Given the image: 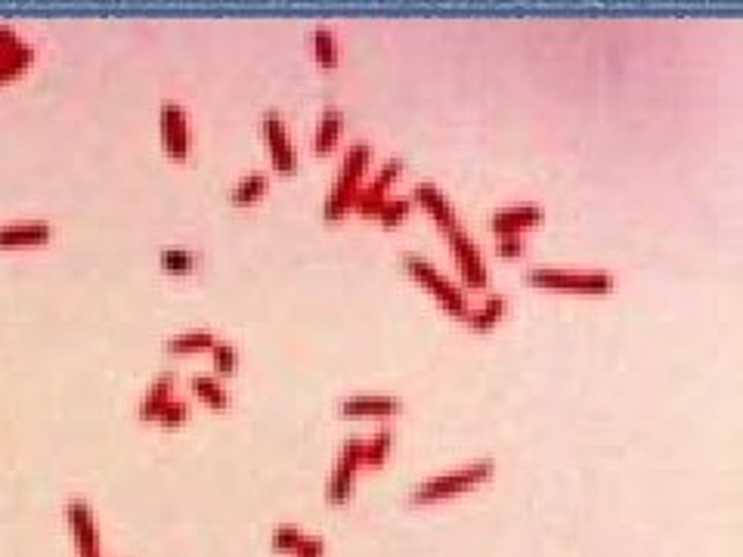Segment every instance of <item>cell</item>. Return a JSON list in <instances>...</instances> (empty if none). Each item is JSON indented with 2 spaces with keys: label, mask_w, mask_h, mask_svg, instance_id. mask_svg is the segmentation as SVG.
Instances as JSON below:
<instances>
[{
  "label": "cell",
  "mask_w": 743,
  "mask_h": 557,
  "mask_svg": "<svg viewBox=\"0 0 743 557\" xmlns=\"http://www.w3.org/2000/svg\"><path fill=\"white\" fill-rule=\"evenodd\" d=\"M363 465V437H350L338 458H335V468L329 474V486H326V499L332 505H347L350 493H353V480H357V471Z\"/></svg>",
  "instance_id": "cell-5"
},
{
  "label": "cell",
  "mask_w": 743,
  "mask_h": 557,
  "mask_svg": "<svg viewBox=\"0 0 743 557\" xmlns=\"http://www.w3.org/2000/svg\"><path fill=\"white\" fill-rule=\"evenodd\" d=\"M391 443H394V431L384 424V428H378L372 437L363 440V465L378 468L384 458H387V452H391Z\"/></svg>",
  "instance_id": "cell-22"
},
{
  "label": "cell",
  "mask_w": 743,
  "mask_h": 557,
  "mask_svg": "<svg viewBox=\"0 0 743 557\" xmlns=\"http://www.w3.org/2000/svg\"><path fill=\"white\" fill-rule=\"evenodd\" d=\"M409 199L422 202V205L431 211V217H434V220L446 229V233H449V229H456V226H459V214H456V208H452V202L446 199V192H443L437 183H428V180L415 183Z\"/></svg>",
  "instance_id": "cell-12"
},
{
  "label": "cell",
  "mask_w": 743,
  "mask_h": 557,
  "mask_svg": "<svg viewBox=\"0 0 743 557\" xmlns=\"http://www.w3.org/2000/svg\"><path fill=\"white\" fill-rule=\"evenodd\" d=\"M158 264L165 267L168 273L186 276V273H192V270L199 267V257L192 254V251H186V248H174V245H168V248H161V251H158Z\"/></svg>",
  "instance_id": "cell-23"
},
{
  "label": "cell",
  "mask_w": 743,
  "mask_h": 557,
  "mask_svg": "<svg viewBox=\"0 0 743 557\" xmlns=\"http://www.w3.org/2000/svg\"><path fill=\"white\" fill-rule=\"evenodd\" d=\"M446 236H449L452 254H456V260H459V270H462L465 282H468L471 288H487V282H490L487 264H483V254H480V248L474 245V239L465 233L462 226L449 229Z\"/></svg>",
  "instance_id": "cell-7"
},
{
  "label": "cell",
  "mask_w": 743,
  "mask_h": 557,
  "mask_svg": "<svg viewBox=\"0 0 743 557\" xmlns=\"http://www.w3.org/2000/svg\"><path fill=\"white\" fill-rule=\"evenodd\" d=\"M189 387H192V393H196L199 400H205L214 409H226V406H230V390H226L223 381L214 378V375H192Z\"/></svg>",
  "instance_id": "cell-19"
},
{
  "label": "cell",
  "mask_w": 743,
  "mask_h": 557,
  "mask_svg": "<svg viewBox=\"0 0 743 557\" xmlns=\"http://www.w3.org/2000/svg\"><path fill=\"white\" fill-rule=\"evenodd\" d=\"M22 38L16 35V28L13 25H0V53H7L10 47H16Z\"/></svg>",
  "instance_id": "cell-31"
},
{
  "label": "cell",
  "mask_w": 743,
  "mask_h": 557,
  "mask_svg": "<svg viewBox=\"0 0 743 557\" xmlns=\"http://www.w3.org/2000/svg\"><path fill=\"white\" fill-rule=\"evenodd\" d=\"M267 192V174L264 171H248L233 189H230V202L233 205H251Z\"/></svg>",
  "instance_id": "cell-21"
},
{
  "label": "cell",
  "mask_w": 743,
  "mask_h": 557,
  "mask_svg": "<svg viewBox=\"0 0 743 557\" xmlns=\"http://www.w3.org/2000/svg\"><path fill=\"white\" fill-rule=\"evenodd\" d=\"M174 387H177V375H174V372H158L155 381H152V384L146 387V393H143V400H140V406H137V415H140L143 421H155L158 409L174 397Z\"/></svg>",
  "instance_id": "cell-15"
},
{
  "label": "cell",
  "mask_w": 743,
  "mask_h": 557,
  "mask_svg": "<svg viewBox=\"0 0 743 557\" xmlns=\"http://www.w3.org/2000/svg\"><path fill=\"white\" fill-rule=\"evenodd\" d=\"M527 279L545 288H573V291H610L613 273L607 270H570V267H530Z\"/></svg>",
  "instance_id": "cell-4"
},
{
  "label": "cell",
  "mask_w": 743,
  "mask_h": 557,
  "mask_svg": "<svg viewBox=\"0 0 743 557\" xmlns=\"http://www.w3.org/2000/svg\"><path fill=\"white\" fill-rule=\"evenodd\" d=\"M403 409L400 397H387V393H357V397H344L338 403L341 415H394Z\"/></svg>",
  "instance_id": "cell-13"
},
{
  "label": "cell",
  "mask_w": 743,
  "mask_h": 557,
  "mask_svg": "<svg viewBox=\"0 0 743 557\" xmlns=\"http://www.w3.org/2000/svg\"><path fill=\"white\" fill-rule=\"evenodd\" d=\"M493 471H496V458L483 455V458H474V462H468L456 471L434 474V477H428L409 489V505H434V502H443L449 496H459V493H465V489L477 486L480 480L493 477Z\"/></svg>",
  "instance_id": "cell-1"
},
{
  "label": "cell",
  "mask_w": 743,
  "mask_h": 557,
  "mask_svg": "<svg viewBox=\"0 0 743 557\" xmlns=\"http://www.w3.org/2000/svg\"><path fill=\"white\" fill-rule=\"evenodd\" d=\"M66 520H69V530H72L75 542H78V557H103L100 530H96L93 508L87 505V499L72 496L66 502Z\"/></svg>",
  "instance_id": "cell-6"
},
{
  "label": "cell",
  "mask_w": 743,
  "mask_h": 557,
  "mask_svg": "<svg viewBox=\"0 0 743 557\" xmlns=\"http://www.w3.org/2000/svg\"><path fill=\"white\" fill-rule=\"evenodd\" d=\"M50 236H53L50 220H10V223H0V248L41 245V242H50Z\"/></svg>",
  "instance_id": "cell-11"
},
{
  "label": "cell",
  "mask_w": 743,
  "mask_h": 557,
  "mask_svg": "<svg viewBox=\"0 0 743 557\" xmlns=\"http://www.w3.org/2000/svg\"><path fill=\"white\" fill-rule=\"evenodd\" d=\"M261 130H264V140H267L273 165L282 174H292L295 171V149H292V140H288V130H285L282 115L276 109H267L264 118H261Z\"/></svg>",
  "instance_id": "cell-9"
},
{
  "label": "cell",
  "mask_w": 743,
  "mask_h": 557,
  "mask_svg": "<svg viewBox=\"0 0 743 557\" xmlns=\"http://www.w3.org/2000/svg\"><path fill=\"white\" fill-rule=\"evenodd\" d=\"M409 208H412V199H409V195H384L381 205L375 208V217H378L384 226H394V223H400V220L409 214Z\"/></svg>",
  "instance_id": "cell-25"
},
{
  "label": "cell",
  "mask_w": 743,
  "mask_h": 557,
  "mask_svg": "<svg viewBox=\"0 0 743 557\" xmlns=\"http://www.w3.org/2000/svg\"><path fill=\"white\" fill-rule=\"evenodd\" d=\"M341 118H344V112L338 106L322 109V115L316 121V130H313V149L316 152H329L335 146V140L341 134Z\"/></svg>",
  "instance_id": "cell-17"
},
{
  "label": "cell",
  "mask_w": 743,
  "mask_h": 557,
  "mask_svg": "<svg viewBox=\"0 0 743 557\" xmlns=\"http://www.w3.org/2000/svg\"><path fill=\"white\" fill-rule=\"evenodd\" d=\"M326 554V539L322 536H304V542L295 548L292 557H322Z\"/></svg>",
  "instance_id": "cell-29"
},
{
  "label": "cell",
  "mask_w": 743,
  "mask_h": 557,
  "mask_svg": "<svg viewBox=\"0 0 743 557\" xmlns=\"http://www.w3.org/2000/svg\"><path fill=\"white\" fill-rule=\"evenodd\" d=\"M161 143H165V152L177 161H183L189 155V118L186 109L174 100L161 103Z\"/></svg>",
  "instance_id": "cell-8"
},
{
  "label": "cell",
  "mask_w": 743,
  "mask_h": 557,
  "mask_svg": "<svg viewBox=\"0 0 743 557\" xmlns=\"http://www.w3.org/2000/svg\"><path fill=\"white\" fill-rule=\"evenodd\" d=\"M403 267L422 282V285H428L434 294H437V301L449 310V313H456V316H468L471 313V304H468V294L452 282V279H446L431 260H425L422 254H415V251H406L403 254Z\"/></svg>",
  "instance_id": "cell-3"
},
{
  "label": "cell",
  "mask_w": 743,
  "mask_h": 557,
  "mask_svg": "<svg viewBox=\"0 0 743 557\" xmlns=\"http://www.w3.org/2000/svg\"><path fill=\"white\" fill-rule=\"evenodd\" d=\"M524 236L521 233H505V236H499V254H505V257H518V254H524Z\"/></svg>",
  "instance_id": "cell-30"
},
{
  "label": "cell",
  "mask_w": 743,
  "mask_h": 557,
  "mask_svg": "<svg viewBox=\"0 0 743 557\" xmlns=\"http://www.w3.org/2000/svg\"><path fill=\"white\" fill-rule=\"evenodd\" d=\"M211 359H214V366H217V372H223V375H230V372H236V366H239V350L230 344V341H214L211 344Z\"/></svg>",
  "instance_id": "cell-28"
},
{
  "label": "cell",
  "mask_w": 743,
  "mask_h": 557,
  "mask_svg": "<svg viewBox=\"0 0 743 557\" xmlns=\"http://www.w3.org/2000/svg\"><path fill=\"white\" fill-rule=\"evenodd\" d=\"M369 158H372V146L366 140L350 143V149L344 152V161H341L338 180H335L332 192L326 195V202H322V217L338 220L341 214H347V208L353 205V195H357V189H360V180L366 174Z\"/></svg>",
  "instance_id": "cell-2"
},
{
  "label": "cell",
  "mask_w": 743,
  "mask_h": 557,
  "mask_svg": "<svg viewBox=\"0 0 743 557\" xmlns=\"http://www.w3.org/2000/svg\"><path fill=\"white\" fill-rule=\"evenodd\" d=\"M539 220H542V208L533 202H521V205H508V208L496 211L490 217V226L499 236H505V233H524L527 226H536Z\"/></svg>",
  "instance_id": "cell-14"
},
{
  "label": "cell",
  "mask_w": 743,
  "mask_h": 557,
  "mask_svg": "<svg viewBox=\"0 0 743 557\" xmlns=\"http://www.w3.org/2000/svg\"><path fill=\"white\" fill-rule=\"evenodd\" d=\"M304 530L295 527V523H279V527L273 530V548L282 551V554H295V548L304 542Z\"/></svg>",
  "instance_id": "cell-26"
},
{
  "label": "cell",
  "mask_w": 743,
  "mask_h": 557,
  "mask_svg": "<svg viewBox=\"0 0 743 557\" xmlns=\"http://www.w3.org/2000/svg\"><path fill=\"white\" fill-rule=\"evenodd\" d=\"M400 171H403V158H387L384 165L375 171V177H372L366 186L357 189V195H353V205H350V208H357L360 214H375V208L381 205L387 186H391L394 177H400Z\"/></svg>",
  "instance_id": "cell-10"
},
{
  "label": "cell",
  "mask_w": 743,
  "mask_h": 557,
  "mask_svg": "<svg viewBox=\"0 0 743 557\" xmlns=\"http://www.w3.org/2000/svg\"><path fill=\"white\" fill-rule=\"evenodd\" d=\"M31 59H35V47H31L28 41H19L7 53H0V84L19 78L28 69V65H31Z\"/></svg>",
  "instance_id": "cell-18"
},
{
  "label": "cell",
  "mask_w": 743,
  "mask_h": 557,
  "mask_svg": "<svg viewBox=\"0 0 743 557\" xmlns=\"http://www.w3.org/2000/svg\"><path fill=\"white\" fill-rule=\"evenodd\" d=\"M505 307H508V298H505V294L490 291L487 298H483L477 307H471V313H468L465 319H468V325H471L474 332H487V329H493V325L502 319Z\"/></svg>",
  "instance_id": "cell-16"
},
{
  "label": "cell",
  "mask_w": 743,
  "mask_h": 557,
  "mask_svg": "<svg viewBox=\"0 0 743 557\" xmlns=\"http://www.w3.org/2000/svg\"><path fill=\"white\" fill-rule=\"evenodd\" d=\"M186 418H189V403L183 397H171L155 415V421L161 424V428H177V424H183Z\"/></svg>",
  "instance_id": "cell-27"
},
{
  "label": "cell",
  "mask_w": 743,
  "mask_h": 557,
  "mask_svg": "<svg viewBox=\"0 0 743 557\" xmlns=\"http://www.w3.org/2000/svg\"><path fill=\"white\" fill-rule=\"evenodd\" d=\"M313 53H316L319 65H326V69H332V65L338 62V44H335V35H332L329 25L313 28Z\"/></svg>",
  "instance_id": "cell-24"
},
{
  "label": "cell",
  "mask_w": 743,
  "mask_h": 557,
  "mask_svg": "<svg viewBox=\"0 0 743 557\" xmlns=\"http://www.w3.org/2000/svg\"><path fill=\"white\" fill-rule=\"evenodd\" d=\"M214 341H217V335L208 329H189V332L171 335L165 341V350L168 353H196V350H211Z\"/></svg>",
  "instance_id": "cell-20"
}]
</instances>
